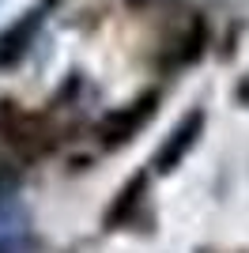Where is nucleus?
<instances>
[{"label":"nucleus","instance_id":"nucleus-1","mask_svg":"<svg viewBox=\"0 0 249 253\" xmlns=\"http://www.w3.org/2000/svg\"><path fill=\"white\" fill-rule=\"evenodd\" d=\"M200 125H204V117L200 114H189L185 121H181V128H177L174 136L163 144V151L155 155V167L159 170H174L177 163H181V155H185L193 144H197V136H200Z\"/></svg>","mask_w":249,"mask_h":253},{"label":"nucleus","instance_id":"nucleus-2","mask_svg":"<svg viewBox=\"0 0 249 253\" xmlns=\"http://www.w3.org/2000/svg\"><path fill=\"white\" fill-rule=\"evenodd\" d=\"M34 31H38V11H31V15H23V23H11L8 31L0 34V68H8V64H15L27 53V45H31Z\"/></svg>","mask_w":249,"mask_h":253},{"label":"nucleus","instance_id":"nucleus-3","mask_svg":"<svg viewBox=\"0 0 249 253\" xmlns=\"http://www.w3.org/2000/svg\"><path fill=\"white\" fill-rule=\"evenodd\" d=\"M147 117H151V98L136 102L132 110H124V114H110L102 132H106V140H128V132H132L136 125H144Z\"/></svg>","mask_w":249,"mask_h":253}]
</instances>
